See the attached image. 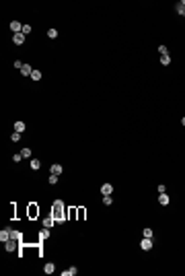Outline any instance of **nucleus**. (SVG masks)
<instances>
[{
    "mask_svg": "<svg viewBox=\"0 0 185 276\" xmlns=\"http://www.w3.org/2000/svg\"><path fill=\"white\" fill-rule=\"evenodd\" d=\"M52 216H54V221H56L58 225L66 223L68 212H66V208H64V202H62V200H54V204H52Z\"/></svg>",
    "mask_w": 185,
    "mask_h": 276,
    "instance_id": "obj_1",
    "label": "nucleus"
},
{
    "mask_svg": "<svg viewBox=\"0 0 185 276\" xmlns=\"http://www.w3.org/2000/svg\"><path fill=\"white\" fill-rule=\"evenodd\" d=\"M4 249H6V251H14V249H21V241H19V239H14V237H10L8 241H4Z\"/></svg>",
    "mask_w": 185,
    "mask_h": 276,
    "instance_id": "obj_2",
    "label": "nucleus"
},
{
    "mask_svg": "<svg viewBox=\"0 0 185 276\" xmlns=\"http://www.w3.org/2000/svg\"><path fill=\"white\" fill-rule=\"evenodd\" d=\"M25 39H27L25 33H14V35H12V41H14L17 45H23V43H25Z\"/></svg>",
    "mask_w": 185,
    "mask_h": 276,
    "instance_id": "obj_3",
    "label": "nucleus"
},
{
    "mask_svg": "<svg viewBox=\"0 0 185 276\" xmlns=\"http://www.w3.org/2000/svg\"><path fill=\"white\" fill-rule=\"evenodd\" d=\"M140 247H142L144 251H148V249H152V239H150V237H144V239L140 241Z\"/></svg>",
    "mask_w": 185,
    "mask_h": 276,
    "instance_id": "obj_4",
    "label": "nucleus"
},
{
    "mask_svg": "<svg viewBox=\"0 0 185 276\" xmlns=\"http://www.w3.org/2000/svg\"><path fill=\"white\" fill-rule=\"evenodd\" d=\"M169 202H171V198H169L167 192H165V194H158V204H160V206H169Z\"/></svg>",
    "mask_w": 185,
    "mask_h": 276,
    "instance_id": "obj_5",
    "label": "nucleus"
},
{
    "mask_svg": "<svg viewBox=\"0 0 185 276\" xmlns=\"http://www.w3.org/2000/svg\"><path fill=\"white\" fill-rule=\"evenodd\" d=\"M111 192H113V186H111V183H103V186H101V194H103V196H111Z\"/></svg>",
    "mask_w": 185,
    "mask_h": 276,
    "instance_id": "obj_6",
    "label": "nucleus"
},
{
    "mask_svg": "<svg viewBox=\"0 0 185 276\" xmlns=\"http://www.w3.org/2000/svg\"><path fill=\"white\" fill-rule=\"evenodd\" d=\"M10 29H12L14 33H23V23H19V21H12V23H10Z\"/></svg>",
    "mask_w": 185,
    "mask_h": 276,
    "instance_id": "obj_7",
    "label": "nucleus"
},
{
    "mask_svg": "<svg viewBox=\"0 0 185 276\" xmlns=\"http://www.w3.org/2000/svg\"><path fill=\"white\" fill-rule=\"evenodd\" d=\"M21 74H23V76H31V74H33V68H31L29 64H23V68H21Z\"/></svg>",
    "mask_w": 185,
    "mask_h": 276,
    "instance_id": "obj_8",
    "label": "nucleus"
},
{
    "mask_svg": "<svg viewBox=\"0 0 185 276\" xmlns=\"http://www.w3.org/2000/svg\"><path fill=\"white\" fill-rule=\"evenodd\" d=\"M25 130H27V124H25V122H14V132L23 134Z\"/></svg>",
    "mask_w": 185,
    "mask_h": 276,
    "instance_id": "obj_9",
    "label": "nucleus"
},
{
    "mask_svg": "<svg viewBox=\"0 0 185 276\" xmlns=\"http://www.w3.org/2000/svg\"><path fill=\"white\" fill-rule=\"evenodd\" d=\"M10 239V229H2V231H0V241H8Z\"/></svg>",
    "mask_w": 185,
    "mask_h": 276,
    "instance_id": "obj_10",
    "label": "nucleus"
},
{
    "mask_svg": "<svg viewBox=\"0 0 185 276\" xmlns=\"http://www.w3.org/2000/svg\"><path fill=\"white\" fill-rule=\"evenodd\" d=\"M175 10H177L179 15H185V0H181V2L175 4Z\"/></svg>",
    "mask_w": 185,
    "mask_h": 276,
    "instance_id": "obj_11",
    "label": "nucleus"
},
{
    "mask_svg": "<svg viewBox=\"0 0 185 276\" xmlns=\"http://www.w3.org/2000/svg\"><path fill=\"white\" fill-rule=\"evenodd\" d=\"M54 223H56V221H54V216L43 218V227H45V229H52V227H54Z\"/></svg>",
    "mask_w": 185,
    "mask_h": 276,
    "instance_id": "obj_12",
    "label": "nucleus"
},
{
    "mask_svg": "<svg viewBox=\"0 0 185 276\" xmlns=\"http://www.w3.org/2000/svg\"><path fill=\"white\" fill-rule=\"evenodd\" d=\"M76 272H78V270H76L74 266H70V268H68V270H64V272H62V276H74Z\"/></svg>",
    "mask_w": 185,
    "mask_h": 276,
    "instance_id": "obj_13",
    "label": "nucleus"
},
{
    "mask_svg": "<svg viewBox=\"0 0 185 276\" xmlns=\"http://www.w3.org/2000/svg\"><path fill=\"white\" fill-rule=\"evenodd\" d=\"M54 270H56L54 264H45V266H43V272H45V274H54Z\"/></svg>",
    "mask_w": 185,
    "mask_h": 276,
    "instance_id": "obj_14",
    "label": "nucleus"
},
{
    "mask_svg": "<svg viewBox=\"0 0 185 276\" xmlns=\"http://www.w3.org/2000/svg\"><path fill=\"white\" fill-rule=\"evenodd\" d=\"M48 237H50V229H45V227H43V231L39 233V239H41V241H45Z\"/></svg>",
    "mask_w": 185,
    "mask_h": 276,
    "instance_id": "obj_15",
    "label": "nucleus"
},
{
    "mask_svg": "<svg viewBox=\"0 0 185 276\" xmlns=\"http://www.w3.org/2000/svg\"><path fill=\"white\" fill-rule=\"evenodd\" d=\"M50 171H52L54 175H60V173H62V165H58V163H56V165H52V169H50Z\"/></svg>",
    "mask_w": 185,
    "mask_h": 276,
    "instance_id": "obj_16",
    "label": "nucleus"
},
{
    "mask_svg": "<svg viewBox=\"0 0 185 276\" xmlns=\"http://www.w3.org/2000/svg\"><path fill=\"white\" fill-rule=\"evenodd\" d=\"M160 64H163V66H169V64H171V56H160Z\"/></svg>",
    "mask_w": 185,
    "mask_h": 276,
    "instance_id": "obj_17",
    "label": "nucleus"
},
{
    "mask_svg": "<svg viewBox=\"0 0 185 276\" xmlns=\"http://www.w3.org/2000/svg\"><path fill=\"white\" fill-rule=\"evenodd\" d=\"M10 237H14V239H19V241H21L23 233H21V231H14V229H10Z\"/></svg>",
    "mask_w": 185,
    "mask_h": 276,
    "instance_id": "obj_18",
    "label": "nucleus"
},
{
    "mask_svg": "<svg viewBox=\"0 0 185 276\" xmlns=\"http://www.w3.org/2000/svg\"><path fill=\"white\" fill-rule=\"evenodd\" d=\"M39 167H41L39 161H37V159H31V169H37V171H39Z\"/></svg>",
    "mask_w": 185,
    "mask_h": 276,
    "instance_id": "obj_19",
    "label": "nucleus"
},
{
    "mask_svg": "<svg viewBox=\"0 0 185 276\" xmlns=\"http://www.w3.org/2000/svg\"><path fill=\"white\" fill-rule=\"evenodd\" d=\"M158 52L163 54V56H169V48H167V45H158Z\"/></svg>",
    "mask_w": 185,
    "mask_h": 276,
    "instance_id": "obj_20",
    "label": "nucleus"
},
{
    "mask_svg": "<svg viewBox=\"0 0 185 276\" xmlns=\"http://www.w3.org/2000/svg\"><path fill=\"white\" fill-rule=\"evenodd\" d=\"M31 78H33L35 83H37V80H41V72H39V70H33V74H31Z\"/></svg>",
    "mask_w": 185,
    "mask_h": 276,
    "instance_id": "obj_21",
    "label": "nucleus"
},
{
    "mask_svg": "<svg viewBox=\"0 0 185 276\" xmlns=\"http://www.w3.org/2000/svg\"><path fill=\"white\" fill-rule=\"evenodd\" d=\"M21 155H23V159H29V157H31V148H23Z\"/></svg>",
    "mask_w": 185,
    "mask_h": 276,
    "instance_id": "obj_22",
    "label": "nucleus"
},
{
    "mask_svg": "<svg viewBox=\"0 0 185 276\" xmlns=\"http://www.w3.org/2000/svg\"><path fill=\"white\" fill-rule=\"evenodd\" d=\"M48 37H50V39H56V37H58V31H56V29H50V31H48Z\"/></svg>",
    "mask_w": 185,
    "mask_h": 276,
    "instance_id": "obj_23",
    "label": "nucleus"
},
{
    "mask_svg": "<svg viewBox=\"0 0 185 276\" xmlns=\"http://www.w3.org/2000/svg\"><path fill=\"white\" fill-rule=\"evenodd\" d=\"M103 204H105V206H111V204H113L111 196H103Z\"/></svg>",
    "mask_w": 185,
    "mask_h": 276,
    "instance_id": "obj_24",
    "label": "nucleus"
},
{
    "mask_svg": "<svg viewBox=\"0 0 185 276\" xmlns=\"http://www.w3.org/2000/svg\"><path fill=\"white\" fill-rule=\"evenodd\" d=\"M10 140H12V142H19V140H21V134H19V132H12Z\"/></svg>",
    "mask_w": 185,
    "mask_h": 276,
    "instance_id": "obj_25",
    "label": "nucleus"
},
{
    "mask_svg": "<svg viewBox=\"0 0 185 276\" xmlns=\"http://www.w3.org/2000/svg\"><path fill=\"white\" fill-rule=\"evenodd\" d=\"M48 181H50V183H52V186H56V183H58V175H54V173H52V175H50V179H48Z\"/></svg>",
    "mask_w": 185,
    "mask_h": 276,
    "instance_id": "obj_26",
    "label": "nucleus"
},
{
    "mask_svg": "<svg viewBox=\"0 0 185 276\" xmlns=\"http://www.w3.org/2000/svg\"><path fill=\"white\" fill-rule=\"evenodd\" d=\"M21 159H23V155H21V153L12 155V161H14V163H21Z\"/></svg>",
    "mask_w": 185,
    "mask_h": 276,
    "instance_id": "obj_27",
    "label": "nucleus"
},
{
    "mask_svg": "<svg viewBox=\"0 0 185 276\" xmlns=\"http://www.w3.org/2000/svg\"><path fill=\"white\" fill-rule=\"evenodd\" d=\"M23 33L29 35V33H31V25H23Z\"/></svg>",
    "mask_w": 185,
    "mask_h": 276,
    "instance_id": "obj_28",
    "label": "nucleus"
},
{
    "mask_svg": "<svg viewBox=\"0 0 185 276\" xmlns=\"http://www.w3.org/2000/svg\"><path fill=\"white\" fill-rule=\"evenodd\" d=\"M144 237H150V239H152V229H148V227L144 229Z\"/></svg>",
    "mask_w": 185,
    "mask_h": 276,
    "instance_id": "obj_29",
    "label": "nucleus"
},
{
    "mask_svg": "<svg viewBox=\"0 0 185 276\" xmlns=\"http://www.w3.org/2000/svg\"><path fill=\"white\" fill-rule=\"evenodd\" d=\"M37 212H39V208H35V206H31V208H29V214H31V216H35Z\"/></svg>",
    "mask_w": 185,
    "mask_h": 276,
    "instance_id": "obj_30",
    "label": "nucleus"
},
{
    "mask_svg": "<svg viewBox=\"0 0 185 276\" xmlns=\"http://www.w3.org/2000/svg\"><path fill=\"white\" fill-rule=\"evenodd\" d=\"M156 190H158V194H165V192H167V186H163V183H160Z\"/></svg>",
    "mask_w": 185,
    "mask_h": 276,
    "instance_id": "obj_31",
    "label": "nucleus"
},
{
    "mask_svg": "<svg viewBox=\"0 0 185 276\" xmlns=\"http://www.w3.org/2000/svg\"><path fill=\"white\" fill-rule=\"evenodd\" d=\"M76 214H78V218H82V216H84V210H82V208H78V210H76Z\"/></svg>",
    "mask_w": 185,
    "mask_h": 276,
    "instance_id": "obj_32",
    "label": "nucleus"
},
{
    "mask_svg": "<svg viewBox=\"0 0 185 276\" xmlns=\"http://www.w3.org/2000/svg\"><path fill=\"white\" fill-rule=\"evenodd\" d=\"M181 124H183V126H185V116H183V120H181Z\"/></svg>",
    "mask_w": 185,
    "mask_h": 276,
    "instance_id": "obj_33",
    "label": "nucleus"
},
{
    "mask_svg": "<svg viewBox=\"0 0 185 276\" xmlns=\"http://www.w3.org/2000/svg\"><path fill=\"white\" fill-rule=\"evenodd\" d=\"M183 17H185V15H183Z\"/></svg>",
    "mask_w": 185,
    "mask_h": 276,
    "instance_id": "obj_34",
    "label": "nucleus"
}]
</instances>
